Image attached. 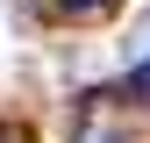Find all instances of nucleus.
<instances>
[{
    "label": "nucleus",
    "mask_w": 150,
    "mask_h": 143,
    "mask_svg": "<svg viewBox=\"0 0 150 143\" xmlns=\"http://www.w3.org/2000/svg\"><path fill=\"white\" fill-rule=\"evenodd\" d=\"M0 143H29V136H22V129H7V136H0Z\"/></svg>",
    "instance_id": "nucleus-3"
},
{
    "label": "nucleus",
    "mask_w": 150,
    "mask_h": 143,
    "mask_svg": "<svg viewBox=\"0 0 150 143\" xmlns=\"http://www.w3.org/2000/svg\"><path fill=\"white\" fill-rule=\"evenodd\" d=\"M122 100H150V57L129 72V79H122Z\"/></svg>",
    "instance_id": "nucleus-1"
},
{
    "label": "nucleus",
    "mask_w": 150,
    "mask_h": 143,
    "mask_svg": "<svg viewBox=\"0 0 150 143\" xmlns=\"http://www.w3.org/2000/svg\"><path fill=\"white\" fill-rule=\"evenodd\" d=\"M107 7H115V0H64V14H71V22H93V14H107Z\"/></svg>",
    "instance_id": "nucleus-2"
}]
</instances>
